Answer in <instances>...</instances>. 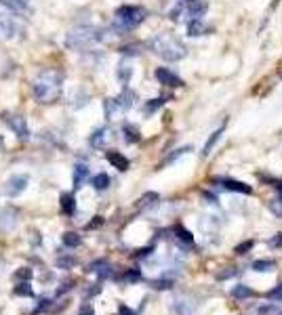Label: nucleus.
I'll use <instances>...</instances> for the list:
<instances>
[{
  "mask_svg": "<svg viewBox=\"0 0 282 315\" xmlns=\"http://www.w3.org/2000/svg\"><path fill=\"white\" fill-rule=\"evenodd\" d=\"M135 93L131 91V89H126L124 87V91L114 99V101H116V107H118V111H129L133 105H135Z\"/></svg>",
  "mask_w": 282,
  "mask_h": 315,
  "instance_id": "9b49d317",
  "label": "nucleus"
},
{
  "mask_svg": "<svg viewBox=\"0 0 282 315\" xmlns=\"http://www.w3.org/2000/svg\"><path fill=\"white\" fill-rule=\"evenodd\" d=\"M257 315H282V313H280V309L272 303V305H263V307L257 311Z\"/></svg>",
  "mask_w": 282,
  "mask_h": 315,
  "instance_id": "7c9ffc66",
  "label": "nucleus"
},
{
  "mask_svg": "<svg viewBox=\"0 0 282 315\" xmlns=\"http://www.w3.org/2000/svg\"><path fill=\"white\" fill-rule=\"evenodd\" d=\"M152 286L156 290H168L173 286V280H156V282H152Z\"/></svg>",
  "mask_w": 282,
  "mask_h": 315,
  "instance_id": "f704fd0d",
  "label": "nucleus"
},
{
  "mask_svg": "<svg viewBox=\"0 0 282 315\" xmlns=\"http://www.w3.org/2000/svg\"><path fill=\"white\" fill-rule=\"evenodd\" d=\"M99 225H103V219H101V217H95V221H93V223H89V225H87V229H95V227H99Z\"/></svg>",
  "mask_w": 282,
  "mask_h": 315,
  "instance_id": "c03bdc74",
  "label": "nucleus"
},
{
  "mask_svg": "<svg viewBox=\"0 0 282 315\" xmlns=\"http://www.w3.org/2000/svg\"><path fill=\"white\" fill-rule=\"evenodd\" d=\"M13 294H17V296H34V290L30 288V284H19L13 288Z\"/></svg>",
  "mask_w": 282,
  "mask_h": 315,
  "instance_id": "cd10ccee",
  "label": "nucleus"
},
{
  "mask_svg": "<svg viewBox=\"0 0 282 315\" xmlns=\"http://www.w3.org/2000/svg\"><path fill=\"white\" fill-rule=\"evenodd\" d=\"M76 265V259L74 256H61V259H57V267L59 269H69Z\"/></svg>",
  "mask_w": 282,
  "mask_h": 315,
  "instance_id": "2f4dec72",
  "label": "nucleus"
},
{
  "mask_svg": "<svg viewBox=\"0 0 282 315\" xmlns=\"http://www.w3.org/2000/svg\"><path fill=\"white\" fill-rule=\"evenodd\" d=\"M124 282H139L141 280V271L139 269H129V271H126V273H124V278H122Z\"/></svg>",
  "mask_w": 282,
  "mask_h": 315,
  "instance_id": "72a5a7b5",
  "label": "nucleus"
},
{
  "mask_svg": "<svg viewBox=\"0 0 282 315\" xmlns=\"http://www.w3.org/2000/svg\"><path fill=\"white\" fill-rule=\"evenodd\" d=\"M251 248H253V242H244V244L236 246V254H246Z\"/></svg>",
  "mask_w": 282,
  "mask_h": 315,
  "instance_id": "58836bf2",
  "label": "nucleus"
},
{
  "mask_svg": "<svg viewBox=\"0 0 282 315\" xmlns=\"http://www.w3.org/2000/svg\"><path fill=\"white\" fill-rule=\"evenodd\" d=\"M103 107H105V118H114L116 113H118V107H116V101H114V99H105Z\"/></svg>",
  "mask_w": 282,
  "mask_h": 315,
  "instance_id": "c756f323",
  "label": "nucleus"
},
{
  "mask_svg": "<svg viewBox=\"0 0 282 315\" xmlns=\"http://www.w3.org/2000/svg\"><path fill=\"white\" fill-rule=\"evenodd\" d=\"M204 34H206V25L202 23V19H192L188 23V36L198 38V36H204Z\"/></svg>",
  "mask_w": 282,
  "mask_h": 315,
  "instance_id": "6ab92c4d",
  "label": "nucleus"
},
{
  "mask_svg": "<svg viewBox=\"0 0 282 315\" xmlns=\"http://www.w3.org/2000/svg\"><path fill=\"white\" fill-rule=\"evenodd\" d=\"M27 183H30L27 175H15V177H11L7 181V193H9V198L21 195L25 191V187H27Z\"/></svg>",
  "mask_w": 282,
  "mask_h": 315,
  "instance_id": "0eeeda50",
  "label": "nucleus"
},
{
  "mask_svg": "<svg viewBox=\"0 0 282 315\" xmlns=\"http://www.w3.org/2000/svg\"><path fill=\"white\" fill-rule=\"evenodd\" d=\"M103 40V30L95 25H76L65 34V47L72 51H82L89 49L97 42Z\"/></svg>",
  "mask_w": 282,
  "mask_h": 315,
  "instance_id": "7ed1b4c3",
  "label": "nucleus"
},
{
  "mask_svg": "<svg viewBox=\"0 0 282 315\" xmlns=\"http://www.w3.org/2000/svg\"><path fill=\"white\" fill-rule=\"evenodd\" d=\"M215 185H219L225 191H236V193H253L251 185L242 183V181H234V179H215Z\"/></svg>",
  "mask_w": 282,
  "mask_h": 315,
  "instance_id": "1a4fd4ad",
  "label": "nucleus"
},
{
  "mask_svg": "<svg viewBox=\"0 0 282 315\" xmlns=\"http://www.w3.org/2000/svg\"><path fill=\"white\" fill-rule=\"evenodd\" d=\"M78 315H95V311H93V307H91V305H82Z\"/></svg>",
  "mask_w": 282,
  "mask_h": 315,
  "instance_id": "a19ab883",
  "label": "nucleus"
},
{
  "mask_svg": "<svg viewBox=\"0 0 282 315\" xmlns=\"http://www.w3.org/2000/svg\"><path fill=\"white\" fill-rule=\"evenodd\" d=\"M154 74H156V80L160 82V84H164V87H183V80L175 74V71H171L168 67H156V71H154Z\"/></svg>",
  "mask_w": 282,
  "mask_h": 315,
  "instance_id": "6e6552de",
  "label": "nucleus"
},
{
  "mask_svg": "<svg viewBox=\"0 0 282 315\" xmlns=\"http://www.w3.org/2000/svg\"><path fill=\"white\" fill-rule=\"evenodd\" d=\"M7 7L13 11H25L27 9V0H7Z\"/></svg>",
  "mask_w": 282,
  "mask_h": 315,
  "instance_id": "473e14b6",
  "label": "nucleus"
},
{
  "mask_svg": "<svg viewBox=\"0 0 282 315\" xmlns=\"http://www.w3.org/2000/svg\"><path fill=\"white\" fill-rule=\"evenodd\" d=\"M63 246H67V248H78L80 244H82V238L76 233V231H67V233H63Z\"/></svg>",
  "mask_w": 282,
  "mask_h": 315,
  "instance_id": "5701e85b",
  "label": "nucleus"
},
{
  "mask_svg": "<svg viewBox=\"0 0 282 315\" xmlns=\"http://www.w3.org/2000/svg\"><path fill=\"white\" fill-rule=\"evenodd\" d=\"M223 131H225V128L221 126V128H217V131L213 133V135H210V139L204 143V149H202V155H208L210 151H213V147H215V143L221 139V135H223Z\"/></svg>",
  "mask_w": 282,
  "mask_h": 315,
  "instance_id": "4be33fe9",
  "label": "nucleus"
},
{
  "mask_svg": "<svg viewBox=\"0 0 282 315\" xmlns=\"http://www.w3.org/2000/svg\"><path fill=\"white\" fill-rule=\"evenodd\" d=\"M175 233H177L179 240H183V242H188V244H192V240H194V238H192V233H190L183 225H175Z\"/></svg>",
  "mask_w": 282,
  "mask_h": 315,
  "instance_id": "c85d7f7f",
  "label": "nucleus"
},
{
  "mask_svg": "<svg viewBox=\"0 0 282 315\" xmlns=\"http://www.w3.org/2000/svg\"><path fill=\"white\" fill-rule=\"evenodd\" d=\"M3 145H5V139H3V135H0V149H3Z\"/></svg>",
  "mask_w": 282,
  "mask_h": 315,
  "instance_id": "49530a36",
  "label": "nucleus"
},
{
  "mask_svg": "<svg viewBox=\"0 0 282 315\" xmlns=\"http://www.w3.org/2000/svg\"><path fill=\"white\" fill-rule=\"evenodd\" d=\"M146 19V11L135 5H122L116 9L114 17V30L116 32H129L133 27H137L141 21Z\"/></svg>",
  "mask_w": 282,
  "mask_h": 315,
  "instance_id": "20e7f679",
  "label": "nucleus"
},
{
  "mask_svg": "<svg viewBox=\"0 0 282 315\" xmlns=\"http://www.w3.org/2000/svg\"><path fill=\"white\" fill-rule=\"evenodd\" d=\"M93 187H95L97 191H103V189H108V187H110V177H108L105 173L95 175V177H93Z\"/></svg>",
  "mask_w": 282,
  "mask_h": 315,
  "instance_id": "b1692460",
  "label": "nucleus"
},
{
  "mask_svg": "<svg viewBox=\"0 0 282 315\" xmlns=\"http://www.w3.org/2000/svg\"><path fill=\"white\" fill-rule=\"evenodd\" d=\"M59 202H61V212L67 214V217H72V214L76 212V198H74V193H61Z\"/></svg>",
  "mask_w": 282,
  "mask_h": 315,
  "instance_id": "f3484780",
  "label": "nucleus"
},
{
  "mask_svg": "<svg viewBox=\"0 0 282 315\" xmlns=\"http://www.w3.org/2000/svg\"><path fill=\"white\" fill-rule=\"evenodd\" d=\"M87 271H91V273H97L101 280L103 278H108V275H112V267H110V263L108 261H95V263H91L89 265V269Z\"/></svg>",
  "mask_w": 282,
  "mask_h": 315,
  "instance_id": "a211bd4d",
  "label": "nucleus"
},
{
  "mask_svg": "<svg viewBox=\"0 0 282 315\" xmlns=\"http://www.w3.org/2000/svg\"><path fill=\"white\" fill-rule=\"evenodd\" d=\"M183 9H186V13L192 19H202V15L208 11V5H206V0H188L183 5Z\"/></svg>",
  "mask_w": 282,
  "mask_h": 315,
  "instance_id": "9d476101",
  "label": "nucleus"
},
{
  "mask_svg": "<svg viewBox=\"0 0 282 315\" xmlns=\"http://www.w3.org/2000/svg\"><path fill=\"white\" fill-rule=\"evenodd\" d=\"M204 200H206L208 204H217V198L213 193H208V191H204Z\"/></svg>",
  "mask_w": 282,
  "mask_h": 315,
  "instance_id": "a18cd8bd",
  "label": "nucleus"
},
{
  "mask_svg": "<svg viewBox=\"0 0 282 315\" xmlns=\"http://www.w3.org/2000/svg\"><path fill=\"white\" fill-rule=\"evenodd\" d=\"M72 179H74V189H80L82 185H84V181L89 179V166L87 164H76Z\"/></svg>",
  "mask_w": 282,
  "mask_h": 315,
  "instance_id": "dca6fc26",
  "label": "nucleus"
},
{
  "mask_svg": "<svg viewBox=\"0 0 282 315\" xmlns=\"http://www.w3.org/2000/svg\"><path fill=\"white\" fill-rule=\"evenodd\" d=\"M110 141V128H97V131L89 137V143H91V147H95V149H101L105 143Z\"/></svg>",
  "mask_w": 282,
  "mask_h": 315,
  "instance_id": "ddd939ff",
  "label": "nucleus"
},
{
  "mask_svg": "<svg viewBox=\"0 0 282 315\" xmlns=\"http://www.w3.org/2000/svg\"><path fill=\"white\" fill-rule=\"evenodd\" d=\"M17 225V210L15 208H5V210H0V227L3 229H13Z\"/></svg>",
  "mask_w": 282,
  "mask_h": 315,
  "instance_id": "4468645a",
  "label": "nucleus"
},
{
  "mask_svg": "<svg viewBox=\"0 0 282 315\" xmlns=\"http://www.w3.org/2000/svg\"><path fill=\"white\" fill-rule=\"evenodd\" d=\"M232 275H236V269H230V271H221V273L217 275V280H228V278H232Z\"/></svg>",
  "mask_w": 282,
  "mask_h": 315,
  "instance_id": "ea45409f",
  "label": "nucleus"
},
{
  "mask_svg": "<svg viewBox=\"0 0 282 315\" xmlns=\"http://www.w3.org/2000/svg\"><path fill=\"white\" fill-rule=\"evenodd\" d=\"M232 296L238 298V300H246V298H253V296H255V292H253L249 286L240 284V286H236V288L232 290Z\"/></svg>",
  "mask_w": 282,
  "mask_h": 315,
  "instance_id": "412c9836",
  "label": "nucleus"
},
{
  "mask_svg": "<svg viewBox=\"0 0 282 315\" xmlns=\"http://www.w3.org/2000/svg\"><path fill=\"white\" fill-rule=\"evenodd\" d=\"M270 246H282V233H276V238L270 240Z\"/></svg>",
  "mask_w": 282,
  "mask_h": 315,
  "instance_id": "37998d69",
  "label": "nucleus"
},
{
  "mask_svg": "<svg viewBox=\"0 0 282 315\" xmlns=\"http://www.w3.org/2000/svg\"><path fill=\"white\" fill-rule=\"evenodd\" d=\"M118 313H120V315H137L133 309H129L126 305H120V307H118Z\"/></svg>",
  "mask_w": 282,
  "mask_h": 315,
  "instance_id": "79ce46f5",
  "label": "nucleus"
},
{
  "mask_svg": "<svg viewBox=\"0 0 282 315\" xmlns=\"http://www.w3.org/2000/svg\"><path fill=\"white\" fill-rule=\"evenodd\" d=\"M274 267H276V265H274L272 259H259V261L253 263V269H255V271H261V273H265V271H272Z\"/></svg>",
  "mask_w": 282,
  "mask_h": 315,
  "instance_id": "a878e982",
  "label": "nucleus"
},
{
  "mask_svg": "<svg viewBox=\"0 0 282 315\" xmlns=\"http://www.w3.org/2000/svg\"><path fill=\"white\" fill-rule=\"evenodd\" d=\"M63 91V74L57 69H42L32 80V93L40 103H55Z\"/></svg>",
  "mask_w": 282,
  "mask_h": 315,
  "instance_id": "f257e3e1",
  "label": "nucleus"
},
{
  "mask_svg": "<svg viewBox=\"0 0 282 315\" xmlns=\"http://www.w3.org/2000/svg\"><path fill=\"white\" fill-rule=\"evenodd\" d=\"M267 298H270V300H282V284H280V286H276L274 290L267 292Z\"/></svg>",
  "mask_w": 282,
  "mask_h": 315,
  "instance_id": "e433bc0d",
  "label": "nucleus"
},
{
  "mask_svg": "<svg viewBox=\"0 0 282 315\" xmlns=\"http://www.w3.org/2000/svg\"><path fill=\"white\" fill-rule=\"evenodd\" d=\"M158 193H154V191H150V193H146L144 198L139 200V208H152V206H156L158 204Z\"/></svg>",
  "mask_w": 282,
  "mask_h": 315,
  "instance_id": "393cba45",
  "label": "nucleus"
},
{
  "mask_svg": "<svg viewBox=\"0 0 282 315\" xmlns=\"http://www.w3.org/2000/svg\"><path fill=\"white\" fill-rule=\"evenodd\" d=\"M122 135H124L126 143H137V141L141 139V135H139V131H137V126H133V124H124V126H122Z\"/></svg>",
  "mask_w": 282,
  "mask_h": 315,
  "instance_id": "aec40b11",
  "label": "nucleus"
},
{
  "mask_svg": "<svg viewBox=\"0 0 282 315\" xmlns=\"http://www.w3.org/2000/svg\"><path fill=\"white\" fill-rule=\"evenodd\" d=\"M131 76H133V67H131V61H120L118 63V69H116V78H118V82L120 84H129L131 82Z\"/></svg>",
  "mask_w": 282,
  "mask_h": 315,
  "instance_id": "2eb2a0df",
  "label": "nucleus"
},
{
  "mask_svg": "<svg viewBox=\"0 0 282 315\" xmlns=\"http://www.w3.org/2000/svg\"><path fill=\"white\" fill-rule=\"evenodd\" d=\"M105 158H108V162L114 166L116 170H129V166H131V162H129V158H124L120 151H105Z\"/></svg>",
  "mask_w": 282,
  "mask_h": 315,
  "instance_id": "f8f14e48",
  "label": "nucleus"
},
{
  "mask_svg": "<svg viewBox=\"0 0 282 315\" xmlns=\"http://www.w3.org/2000/svg\"><path fill=\"white\" fill-rule=\"evenodd\" d=\"M3 120H5V124L11 128V131L15 133V137H19L21 141H27V139H30V128H27V122H25L23 116H19V113H9V111H5V113H3Z\"/></svg>",
  "mask_w": 282,
  "mask_h": 315,
  "instance_id": "39448f33",
  "label": "nucleus"
},
{
  "mask_svg": "<svg viewBox=\"0 0 282 315\" xmlns=\"http://www.w3.org/2000/svg\"><path fill=\"white\" fill-rule=\"evenodd\" d=\"M270 210L276 214V217H282V198L272 200V202H270Z\"/></svg>",
  "mask_w": 282,
  "mask_h": 315,
  "instance_id": "c9c22d12",
  "label": "nucleus"
},
{
  "mask_svg": "<svg viewBox=\"0 0 282 315\" xmlns=\"http://www.w3.org/2000/svg\"><path fill=\"white\" fill-rule=\"evenodd\" d=\"M162 105H164V99H162V97L150 99V101L146 103V107H144V111H146V113H154V111H156L158 107H162Z\"/></svg>",
  "mask_w": 282,
  "mask_h": 315,
  "instance_id": "bb28decb",
  "label": "nucleus"
},
{
  "mask_svg": "<svg viewBox=\"0 0 282 315\" xmlns=\"http://www.w3.org/2000/svg\"><path fill=\"white\" fill-rule=\"evenodd\" d=\"M21 32H23V27L17 23L15 17H11V15H0V36H3L5 40L17 38Z\"/></svg>",
  "mask_w": 282,
  "mask_h": 315,
  "instance_id": "423d86ee",
  "label": "nucleus"
},
{
  "mask_svg": "<svg viewBox=\"0 0 282 315\" xmlns=\"http://www.w3.org/2000/svg\"><path fill=\"white\" fill-rule=\"evenodd\" d=\"M15 278H17V280H30V278H32V271L23 267V269H19L17 273H15Z\"/></svg>",
  "mask_w": 282,
  "mask_h": 315,
  "instance_id": "4c0bfd02",
  "label": "nucleus"
},
{
  "mask_svg": "<svg viewBox=\"0 0 282 315\" xmlns=\"http://www.w3.org/2000/svg\"><path fill=\"white\" fill-rule=\"evenodd\" d=\"M150 49L156 53L160 59H164V61H181L183 57L188 55L186 45H183L179 38L171 36V34H158V36H154L150 40Z\"/></svg>",
  "mask_w": 282,
  "mask_h": 315,
  "instance_id": "f03ea898",
  "label": "nucleus"
},
{
  "mask_svg": "<svg viewBox=\"0 0 282 315\" xmlns=\"http://www.w3.org/2000/svg\"><path fill=\"white\" fill-rule=\"evenodd\" d=\"M278 191H280V193H282V183H278Z\"/></svg>",
  "mask_w": 282,
  "mask_h": 315,
  "instance_id": "de8ad7c7",
  "label": "nucleus"
}]
</instances>
